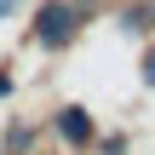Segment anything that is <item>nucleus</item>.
Instances as JSON below:
<instances>
[{
  "mask_svg": "<svg viewBox=\"0 0 155 155\" xmlns=\"http://www.w3.org/2000/svg\"><path fill=\"white\" fill-rule=\"evenodd\" d=\"M63 132H69L75 144H81V138H92V127L81 121V109H63Z\"/></svg>",
  "mask_w": 155,
  "mask_h": 155,
  "instance_id": "2",
  "label": "nucleus"
},
{
  "mask_svg": "<svg viewBox=\"0 0 155 155\" xmlns=\"http://www.w3.org/2000/svg\"><path fill=\"white\" fill-rule=\"evenodd\" d=\"M150 81H155V58H150Z\"/></svg>",
  "mask_w": 155,
  "mask_h": 155,
  "instance_id": "3",
  "label": "nucleus"
},
{
  "mask_svg": "<svg viewBox=\"0 0 155 155\" xmlns=\"http://www.w3.org/2000/svg\"><path fill=\"white\" fill-rule=\"evenodd\" d=\"M63 35H69V12H63V6H52V12H40V40H52V46H58Z\"/></svg>",
  "mask_w": 155,
  "mask_h": 155,
  "instance_id": "1",
  "label": "nucleus"
}]
</instances>
